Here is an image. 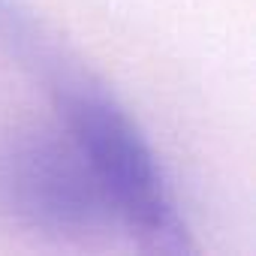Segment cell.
<instances>
[{
    "label": "cell",
    "mask_w": 256,
    "mask_h": 256,
    "mask_svg": "<svg viewBox=\"0 0 256 256\" xmlns=\"http://www.w3.org/2000/svg\"><path fill=\"white\" fill-rule=\"evenodd\" d=\"M58 124L88 160L118 232L145 250L190 253L193 238L169 178L139 120L90 76L72 72L54 84Z\"/></svg>",
    "instance_id": "cell-1"
},
{
    "label": "cell",
    "mask_w": 256,
    "mask_h": 256,
    "mask_svg": "<svg viewBox=\"0 0 256 256\" xmlns=\"http://www.w3.org/2000/svg\"><path fill=\"white\" fill-rule=\"evenodd\" d=\"M0 214L58 241L114 235V214L60 124H28L0 136Z\"/></svg>",
    "instance_id": "cell-2"
}]
</instances>
